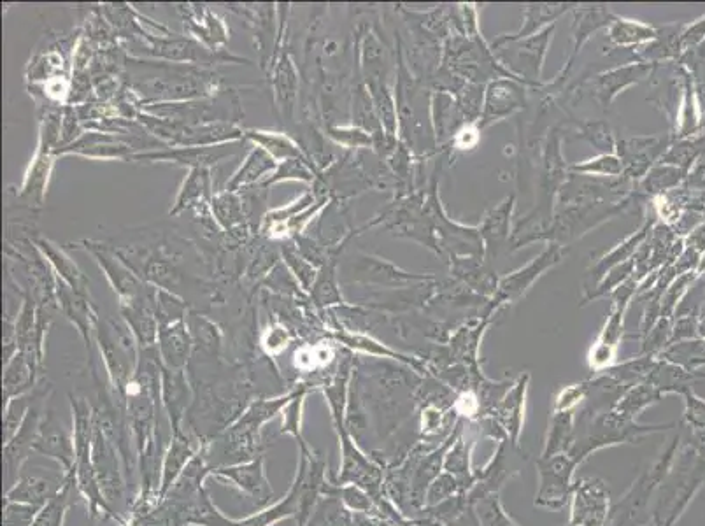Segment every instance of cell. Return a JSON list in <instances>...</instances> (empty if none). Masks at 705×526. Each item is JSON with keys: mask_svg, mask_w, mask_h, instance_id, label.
Segmentation results:
<instances>
[{"mask_svg": "<svg viewBox=\"0 0 705 526\" xmlns=\"http://www.w3.org/2000/svg\"><path fill=\"white\" fill-rule=\"evenodd\" d=\"M129 88L141 107L151 104H176L207 99L220 93L221 79L209 69L197 65L151 62L144 58H125Z\"/></svg>", "mask_w": 705, "mask_h": 526, "instance_id": "obj_1", "label": "cell"}, {"mask_svg": "<svg viewBox=\"0 0 705 526\" xmlns=\"http://www.w3.org/2000/svg\"><path fill=\"white\" fill-rule=\"evenodd\" d=\"M295 395L297 386L274 397H258L253 400L225 432H221L216 439L202 446L209 469L251 462L257 456L264 455L262 428L278 414L283 413V409Z\"/></svg>", "mask_w": 705, "mask_h": 526, "instance_id": "obj_2", "label": "cell"}, {"mask_svg": "<svg viewBox=\"0 0 705 526\" xmlns=\"http://www.w3.org/2000/svg\"><path fill=\"white\" fill-rule=\"evenodd\" d=\"M72 413V434H74V448H76V463H74V479L78 486V493L85 498L90 509V523H99L102 519H113L118 525H127V519L114 511L107 504L106 498L100 491L95 467H93V411L92 402L81 397H69Z\"/></svg>", "mask_w": 705, "mask_h": 526, "instance_id": "obj_3", "label": "cell"}, {"mask_svg": "<svg viewBox=\"0 0 705 526\" xmlns=\"http://www.w3.org/2000/svg\"><path fill=\"white\" fill-rule=\"evenodd\" d=\"M95 344L106 369L114 397L125 406V393L136 376L141 349L122 316H102L95 325Z\"/></svg>", "mask_w": 705, "mask_h": 526, "instance_id": "obj_4", "label": "cell"}, {"mask_svg": "<svg viewBox=\"0 0 705 526\" xmlns=\"http://www.w3.org/2000/svg\"><path fill=\"white\" fill-rule=\"evenodd\" d=\"M132 48H134V57L158 58L162 62H171V64L197 65V67H213L218 64H248L250 60L243 57H237L230 51H213L207 46L199 43L193 37L178 36H151L144 34L143 37L132 39Z\"/></svg>", "mask_w": 705, "mask_h": 526, "instance_id": "obj_5", "label": "cell"}, {"mask_svg": "<svg viewBox=\"0 0 705 526\" xmlns=\"http://www.w3.org/2000/svg\"><path fill=\"white\" fill-rule=\"evenodd\" d=\"M50 383L43 381V388L37 397L36 402L30 407L27 418L23 421L22 428L18 434L8 442L2 444V477H4V493L15 486L18 477L22 476L25 463L29 462L32 455H36V442L39 437V430L43 425L46 416V404L50 399Z\"/></svg>", "mask_w": 705, "mask_h": 526, "instance_id": "obj_6", "label": "cell"}, {"mask_svg": "<svg viewBox=\"0 0 705 526\" xmlns=\"http://www.w3.org/2000/svg\"><path fill=\"white\" fill-rule=\"evenodd\" d=\"M72 248L83 249L92 256L95 263L99 265L100 271L104 272L113 292L118 295V302L143 297L148 293L157 292L155 286L146 283L136 269L123 258L122 251L114 249L106 242L81 241L72 244Z\"/></svg>", "mask_w": 705, "mask_h": 526, "instance_id": "obj_7", "label": "cell"}, {"mask_svg": "<svg viewBox=\"0 0 705 526\" xmlns=\"http://www.w3.org/2000/svg\"><path fill=\"white\" fill-rule=\"evenodd\" d=\"M93 467H95L100 491L106 498L107 504L111 505L120 516L122 512L118 511V505H123L129 518L132 500L129 498L130 488L125 463L118 449L114 448L113 442L109 441L99 428L93 430Z\"/></svg>", "mask_w": 705, "mask_h": 526, "instance_id": "obj_8", "label": "cell"}, {"mask_svg": "<svg viewBox=\"0 0 705 526\" xmlns=\"http://www.w3.org/2000/svg\"><path fill=\"white\" fill-rule=\"evenodd\" d=\"M239 144H221V146H165L158 150H146L136 153L130 162L141 164H172L190 169H213L223 160L239 155Z\"/></svg>", "mask_w": 705, "mask_h": 526, "instance_id": "obj_9", "label": "cell"}, {"mask_svg": "<svg viewBox=\"0 0 705 526\" xmlns=\"http://www.w3.org/2000/svg\"><path fill=\"white\" fill-rule=\"evenodd\" d=\"M139 153L136 144L113 132L102 130H86L74 143L55 151V157H81L88 160H122L130 162V158Z\"/></svg>", "mask_w": 705, "mask_h": 526, "instance_id": "obj_10", "label": "cell"}, {"mask_svg": "<svg viewBox=\"0 0 705 526\" xmlns=\"http://www.w3.org/2000/svg\"><path fill=\"white\" fill-rule=\"evenodd\" d=\"M209 477L234 486L235 490L241 491L257 507H264V509L269 507L272 498H274L271 481H269L267 470H265L264 455L257 456L251 462L211 470Z\"/></svg>", "mask_w": 705, "mask_h": 526, "instance_id": "obj_11", "label": "cell"}, {"mask_svg": "<svg viewBox=\"0 0 705 526\" xmlns=\"http://www.w3.org/2000/svg\"><path fill=\"white\" fill-rule=\"evenodd\" d=\"M57 304L60 313L64 314L67 321H71L72 325L78 330L79 335H81V339L85 342L86 351H88V356H90L92 374H99L97 367H95V353H93L95 325H97V320H99L100 316L99 307L93 304L92 299L79 295V293L74 292V290H71L69 286L62 283V281H58V279Z\"/></svg>", "mask_w": 705, "mask_h": 526, "instance_id": "obj_12", "label": "cell"}, {"mask_svg": "<svg viewBox=\"0 0 705 526\" xmlns=\"http://www.w3.org/2000/svg\"><path fill=\"white\" fill-rule=\"evenodd\" d=\"M162 409L167 414L172 434L185 430L186 414L193 404V386L188 370L167 369L162 365V384H160Z\"/></svg>", "mask_w": 705, "mask_h": 526, "instance_id": "obj_13", "label": "cell"}, {"mask_svg": "<svg viewBox=\"0 0 705 526\" xmlns=\"http://www.w3.org/2000/svg\"><path fill=\"white\" fill-rule=\"evenodd\" d=\"M65 479H67L65 472H53V470L36 467L29 472H22L15 486L4 493V500L44 507L62 491Z\"/></svg>", "mask_w": 705, "mask_h": 526, "instance_id": "obj_14", "label": "cell"}, {"mask_svg": "<svg viewBox=\"0 0 705 526\" xmlns=\"http://www.w3.org/2000/svg\"><path fill=\"white\" fill-rule=\"evenodd\" d=\"M118 311L136 337L139 349L157 348L160 321L157 314V292L118 302Z\"/></svg>", "mask_w": 705, "mask_h": 526, "instance_id": "obj_15", "label": "cell"}, {"mask_svg": "<svg viewBox=\"0 0 705 526\" xmlns=\"http://www.w3.org/2000/svg\"><path fill=\"white\" fill-rule=\"evenodd\" d=\"M269 74H271L274 109L281 120L292 123L295 120L300 92V72L292 55L288 51H283Z\"/></svg>", "mask_w": 705, "mask_h": 526, "instance_id": "obj_16", "label": "cell"}, {"mask_svg": "<svg viewBox=\"0 0 705 526\" xmlns=\"http://www.w3.org/2000/svg\"><path fill=\"white\" fill-rule=\"evenodd\" d=\"M36 455L46 456L60 465L65 474H71L76 463V448L74 434L64 427L55 414L48 411L44 416L43 425L39 430L36 442Z\"/></svg>", "mask_w": 705, "mask_h": 526, "instance_id": "obj_17", "label": "cell"}, {"mask_svg": "<svg viewBox=\"0 0 705 526\" xmlns=\"http://www.w3.org/2000/svg\"><path fill=\"white\" fill-rule=\"evenodd\" d=\"M179 13L183 16V22L190 36L197 39L199 43L207 46L209 50L223 51V46L230 39L227 25L220 16L213 13L204 4H188L179 6Z\"/></svg>", "mask_w": 705, "mask_h": 526, "instance_id": "obj_18", "label": "cell"}, {"mask_svg": "<svg viewBox=\"0 0 705 526\" xmlns=\"http://www.w3.org/2000/svg\"><path fill=\"white\" fill-rule=\"evenodd\" d=\"M246 128L232 121H213L202 125H183L172 141V146H221L243 143Z\"/></svg>", "mask_w": 705, "mask_h": 526, "instance_id": "obj_19", "label": "cell"}, {"mask_svg": "<svg viewBox=\"0 0 705 526\" xmlns=\"http://www.w3.org/2000/svg\"><path fill=\"white\" fill-rule=\"evenodd\" d=\"M202 448L199 442L193 439L192 435L186 430L172 434L169 448L164 451L162 458V467H160V502L164 500L165 495L171 491L172 486L176 484L179 476L185 472L188 463L192 462L193 456L199 453Z\"/></svg>", "mask_w": 705, "mask_h": 526, "instance_id": "obj_20", "label": "cell"}, {"mask_svg": "<svg viewBox=\"0 0 705 526\" xmlns=\"http://www.w3.org/2000/svg\"><path fill=\"white\" fill-rule=\"evenodd\" d=\"M34 244L39 249V253L44 256V260L50 263L51 271L58 281H62L79 295L92 299L90 279L86 278L85 272L79 269L78 263L67 255L64 248H60L57 242L46 239V237H36Z\"/></svg>", "mask_w": 705, "mask_h": 526, "instance_id": "obj_21", "label": "cell"}, {"mask_svg": "<svg viewBox=\"0 0 705 526\" xmlns=\"http://www.w3.org/2000/svg\"><path fill=\"white\" fill-rule=\"evenodd\" d=\"M157 349L160 362L167 369H188L193 356V337L186 320L160 327Z\"/></svg>", "mask_w": 705, "mask_h": 526, "instance_id": "obj_22", "label": "cell"}, {"mask_svg": "<svg viewBox=\"0 0 705 526\" xmlns=\"http://www.w3.org/2000/svg\"><path fill=\"white\" fill-rule=\"evenodd\" d=\"M190 334L193 337V356L195 362H220L223 360L225 335L218 323H214L206 314L192 309L186 318Z\"/></svg>", "mask_w": 705, "mask_h": 526, "instance_id": "obj_23", "label": "cell"}, {"mask_svg": "<svg viewBox=\"0 0 705 526\" xmlns=\"http://www.w3.org/2000/svg\"><path fill=\"white\" fill-rule=\"evenodd\" d=\"M57 164L53 153L36 151L30 160L27 171L23 174L22 186L18 188V199L30 209H41L50 188L51 174Z\"/></svg>", "mask_w": 705, "mask_h": 526, "instance_id": "obj_24", "label": "cell"}, {"mask_svg": "<svg viewBox=\"0 0 705 526\" xmlns=\"http://www.w3.org/2000/svg\"><path fill=\"white\" fill-rule=\"evenodd\" d=\"M214 193L213 169H190L179 186L169 216H179L186 211H195L199 207L207 206Z\"/></svg>", "mask_w": 705, "mask_h": 526, "instance_id": "obj_25", "label": "cell"}, {"mask_svg": "<svg viewBox=\"0 0 705 526\" xmlns=\"http://www.w3.org/2000/svg\"><path fill=\"white\" fill-rule=\"evenodd\" d=\"M43 381V367H39L23 353H16L11 362L4 365L2 376V399L4 406L9 400L22 397L25 393L34 390L37 384Z\"/></svg>", "mask_w": 705, "mask_h": 526, "instance_id": "obj_26", "label": "cell"}, {"mask_svg": "<svg viewBox=\"0 0 705 526\" xmlns=\"http://www.w3.org/2000/svg\"><path fill=\"white\" fill-rule=\"evenodd\" d=\"M278 164L267 151L253 144V148L246 153L243 164L239 165L232 178L228 179L225 190L241 192L244 188L262 185L265 179L278 169Z\"/></svg>", "mask_w": 705, "mask_h": 526, "instance_id": "obj_27", "label": "cell"}, {"mask_svg": "<svg viewBox=\"0 0 705 526\" xmlns=\"http://www.w3.org/2000/svg\"><path fill=\"white\" fill-rule=\"evenodd\" d=\"M209 209H211L214 221L218 223V227L225 234L234 235L244 232V230H251L248 220H246V213H244L241 193L228 192L223 188L220 192L214 193L213 199L209 202Z\"/></svg>", "mask_w": 705, "mask_h": 526, "instance_id": "obj_28", "label": "cell"}, {"mask_svg": "<svg viewBox=\"0 0 705 526\" xmlns=\"http://www.w3.org/2000/svg\"><path fill=\"white\" fill-rule=\"evenodd\" d=\"M244 137H246V141L267 151L276 162H285V160H292V158H307L306 151L299 143V139L290 136L288 132H276V130H265V128H246Z\"/></svg>", "mask_w": 705, "mask_h": 526, "instance_id": "obj_29", "label": "cell"}, {"mask_svg": "<svg viewBox=\"0 0 705 526\" xmlns=\"http://www.w3.org/2000/svg\"><path fill=\"white\" fill-rule=\"evenodd\" d=\"M309 300H311L314 309H318L320 313H327L328 309L346 304L342 299L341 288H339V281H337V260L335 258H330L321 267L313 290L309 292Z\"/></svg>", "mask_w": 705, "mask_h": 526, "instance_id": "obj_30", "label": "cell"}, {"mask_svg": "<svg viewBox=\"0 0 705 526\" xmlns=\"http://www.w3.org/2000/svg\"><path fill=\"white\" fill-rule=\"evenodd\" d=\"M355 279L364 283H376V285H399L402 281L409 279L407 274H402L399 269H395L390 263H386L381 258L364 255L355 265Z\"/></svg>", "mask_w": 705, "mask_h": 526, "instance_id": "obj_31", "label": "cell"}, {"mask_svg": "<svg viewBox=\"0 0 705 526\" xmlns=\"http://www.w3.org/2000/svg\"><path fill=\"white\" fill-rule=\"evenodd\" d=\"M44 381V379H43ZM43 381L37 384L34 390L25 393L22 397H16V399L9 400L8 404L4 406V418H2V444H8L16 434L18 430L22 428L23 421L27 418L29 414L30 407L36 402L39 393H41V388H43Z\"/></svg>", "mask_w": 705, "mask_h": 526, "instance_id": "obj_32", "label": "cell"}, {"mask_svg": "<svg viewBox=\"0 0 705 526\" xmlns=\"http://www.w3.org/2000/svg\"><path fill=\"white\" fill-rule=\"evenodd\" d=\"M558 260V253H556V248L548 249L544 251L534 263H530L525 271L516 272L511 278H506L502 283H500V293L506 295V297H511V299H518L521 293L527 290V286L534 283V279L539 276V272L548 269L549 263H555Z\"/></svg>", "mask_w": 705, "mask_h": 526, "instance_id": "obj_33", "label": "cell"}, {"mask_svg": "<svg viewBox=\"0 0 705 526\" xmlns=\"http://www.w3.org/2000/svg\"><path fill=\"white\" fill-rule=\"evenodd\" d=\"M351 111H353V125L355 127L369 132L374 137V141L383 137V125L379 121L376 107H374V102L371 99V93L367 92V86L360 85L355 88Z\"/></svg>", "mask_w": 705, "mask_h": 526, "instance_id": "obj_34", "label": "cell"}, {"mask_svg": "<svg viewBox=\"0 0 705 526\" xmlns=\"http://www.w3.org/2000/svg\"><path fill=\"white\" fill-rule=\"evenodd\" d=\"M299 505H297V488L290 486L283 500L276 504L265 507L258 514H253L250 518L239 519V526H274L281 519L297 518Z\"/></svg>", "mask_w": 705, "mask_h": 526, "instance_id": "obj_35", "label": "cell"}, {"mask_svg": "<svg viewBox=\"0 0 705 526\" xmlns=\"http://www.w3.org/2000/svg\"><path fill=\"white\" fill-rule=\"evenodd\" d=\"M316 179H318V172L307 158H292V160L279 162L278 169L265 179L262 186L271 190V186L286 183V181H297V183L313 186Z\"/></svg>", "mask_w": 705, "mask_h": 526, "instance_id": "obj_36", "label": "cell"}, {"mask_svg": "<svg viewBox=\"0 0 705 526\" xmlns=\"http://www.w3.org/2000/svg\"><path fill=\"white\" fill-rule=\"evenodd\" d=\"M281 260L290 269L293 278L297 279L300 288L309 295V292L313 290L318 274H320V267H316L314 263L309 262L304 256L300 255L292 242H283L281 244Z\"/></svg>", "mask_w": 705, "mask_h": 526, "instance_id": "obj_37", "label": "cell"}, {"mask_svg": "<svg viewBox=\"0 0 705 526\" xmlns=\"http://www.w3.org/2000/svg\"><path fill=\"white\" fill-rule=\"evenodd\" d=\"M309 388L307 386H302L299 384L297 386V395L290 400V404L283 409V427H281V435H290L293 437L297 444H299V449L311 448L306 442V437H304V432H302V413H304V404H306V397L309 395Z\"/></svg>", "mask_w": 705, "mask_h": 526, "instance_id": "obj_38", "label": "cell"}, {"mask_svg": "<svg viewBox=\"0 0 705 526\" xmlns=\"http://www.w3.org/2000/svg\"><path fill=\"white\" fill-rule=\"evenodd\" d=\"M239 193H241V199H243L244 213H246L248 225L253 230V234L258 235L265 214L271 211V207H269L271 190L265 188V186L257 185L251 186V188H244Z\"/></svg>", "mask_w": 705, "mask_h": 526, "instance_id": "obj_39", "label": "cell"}, {"mask_svg": "<svg viewBox=\"0 0 705 526\" xmlns=\"http://www.w3.org/2000/svg\"><path fill=\"white\" fill-rule=\"evenodd\" d=\"M258 286H264L267 290H271L274 295L286 297V299H309V295L300 288L297 279L293 278L292 272L286 267L283 260L267 274V278Z\"/></svg>", "mask_w": 705, "mask_h": 526, "instance_id": "obj_40", "label": "cell"}, {"mask_svg": "<svg viewBox=\"0 0 705 526\" xmlns=\"http://www.w3.org/2000/svg\"><path fill=\"white\" fill-rule=\"evenodd\" d=\"M648 72L646 65H632L625 69L609 72L600 76L599 79V95L604 104H609L616 93L621 92L625 86L632 85L637 78H642Z\"/></svg>", "mask_w": 705, "mask_h": 526, "instance_id": "obj_41", "label": "cell"}, {"mask_svg": "<svg viewBox=\"0 0 705 526\" xmlns=\"http://www.w3.org/2000/svg\"><path fill=\"white\" fill-rule=\"evenodd\" d=\"M518 102H520V97H518L516 86L506 83V81L493 83L490 93H488V102H486V118H502L506 114H511L513 109L520 107Z\"/></svg>", "mask_w": 705, "mask_h": 526, "instance_id": "obj_42", "label": "cell"}, {"mask_svg": "<svg viewBox=\"0 0 705 526\" xmlns=\"http://www.w3.org/2000/svg\"><path fill=\"white\" fill-rule=\"evenodd\" d=\"M293 339H295L293 328L288 327L283 321L274 320L258 337V346L264 351L265 356L278 358L281 353H285Z\"/></svg>", "mask_w": 705, "mask_h": 526, "instance_id": "obj_43", "label": "cell"}, {"mask_svg": "<svg viewBox=\"0 0 705 526\" xmlns=\"http://www.w3.org/2000/svg\"><path fill=\"white\" fill-rule=\"evenodd\" d=\"M327 139L346 150H369L374 148V137L355 125H328Z\"/></svg>", "mask_w": 705, "mask_h": 526, "instance_id": "obj_44", "label": "cell"}, {"mask_svg": "<svg viewBox=\"0 0 705 526\" xmlns=\"http://www.w3.org/2000/svg\"><path fill=\"white\" fill-rule=\"evenodd\" d=\"M190 311L192 307L188 306V302L181 295L157 288V314L160 327L186 320Z\"/></svg>", "mask_w": 705, "mask_h": 526, "instance_id": "obj_45", "label": "cell"}, {"mask_svg": "<svg viewBox=\"0 0 705 526\" xmlns=\"http://www.w3.org/2000/svg\"><path fill=\"white\" fill-rule=\"evenodd\" d=\"M314 202H316V195H314L313 190H309V192L302 193L300 197L292 200V202L286 204V206L274 207L269 213L265 214L258 235L265 232V230H269L271 227H276V225H281V223L292 220L293 216H297V214L302 213V211H306L307 207L313 206Z\"/></svg>", "mask_w": 705, "mask_h": 526, "instance_id": "obj_46", "label": "cell"}, {"mask_svg": "<svg viewBox=\"0 0 705 526\" xmlns=\"http://www.w3.org/2000/svg\"><path fill=\"white\" fill-rule=\"evenodd\" d=\"M609 37L618 46H634V44L646 43L649 39H655V32L649 29L648 25L632 22V20H616L611 25Z\"/></svg>", "mask_w": 705, "mask_h": 526, "instance_id": "obj_47", "label": "cell"}, {"mask_svg": "<svg viewBox=\"0 0 705 526\" xmlns=\"http://www.w3.org/2000/svg\"><path fill=\"white\" fill-rule=\"evenodd\" d=\"M43 507L4 500L2 526H34L37 516Z\"/></svg>", "mask_w": 705, "mask_h": 526, "instance_id": "obj_48", "label": "cell"}, {"mask_svg": "<svg viewBox=\"0 0 705 526\" xmlns=\"http://www.w3.org/2000/svg\"><path fill=\"white\" fill-rule=\"evenodd\" d=\"M567 9V6H532V8L527 9V27L525 29H521L520 34L518 36L513 37V39H509V41H514V39H523V37H527L528 34H532L534 32L535 27H539V25H542L544 20H553V18H556L558 15H562L563 11Z\"/></svg>", "mask_w": 705, "mask_h": 526, "instance_id": "obj_49", "label": "cell"}, {"mask_svg": "<svg viewBox=\"0 0 705 526\" xmlns=\"http://www.w3.org/2000/svg\"><path fill=\"white\" fill-rule=\"evenodd\" d=\"M574 171L588 172V174H602V176H618L623 171L620 158L613 155H602L595 160H588L586 164L574 165Z\"/></svg>", "mask_w": 705, "mask_h": 526, "instance_id": "obj_50", "label": "cell"}, {"mask_svg": "<svg viewBox=\"0 0 705 526\" xmlns=\"http://www.w3.org/2000/svg\"><path fill=\"white\" fill-rule=\"evenodd\" d=\"M456 148L460 150H472L479 143V130L474 125L463 127L455 137Z\"/></svg>", "mask_w": 705, "mask_h": 526, "instance_id": "obj_51", "label": "cell"}]
</instances>
